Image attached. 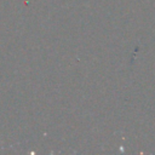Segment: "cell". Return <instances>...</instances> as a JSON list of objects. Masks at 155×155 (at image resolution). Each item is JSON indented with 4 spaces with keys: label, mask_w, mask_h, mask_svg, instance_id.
Instances as JSON below:
<instances>
[]
</instances>
